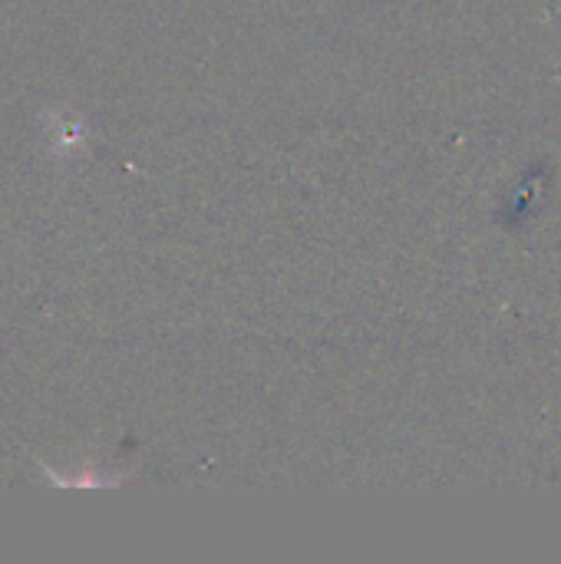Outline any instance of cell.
Instances as JSON below:
<instances>
[{
    "label": "cell",
    "instance_id": "obj_1",
    "mask_svg": "<svg viewBox=\"0 0 561 564\" xmlns=\"http://www.w3.org/2000/svg\"><path fill=\"white\" fill-rule=\"evenodd\" d=\"M43 129H46V149L53 159H73L86 149V122L73 109H63V106L46 109Z\"/></svg>",
    "mask_w": 561,
    "mask_h": 564
},
{
    "label": "cell",
    "instance_id": "obj_2",
    "mask_svg": "<svg viewBox=\"0 0 561 564\" xmlns=\"http://www.w3.org/2000/svg\"><path fill=\"white\" fill-rule=\"evenodd\" d=\"M36 466H40V473L50 479L53 489H112V486H119L116 476H103V473H96L89 463H83V469H76V473H56V469L46 466L43 459H36Z\"/></svg>",
    "mask_w": 561,
    "mask_h": 564
}]
</instances>
